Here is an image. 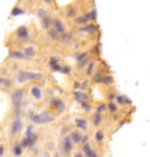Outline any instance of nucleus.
I'll return each instance as SVG.
<instances>
[{"label":"nucleus","instance_id":"obj_5","mask_svg":"<svg viewBox=\"0 0 150 157\" xmlns=\"http://www.w3.org/2000/svg\"><path fill=\"white\" fill-rule=\"evenodd\" d=\"M23 97H25V92L22 89H17L12 92L11 94V101L14 108H21L22 103H23Z\"/></svg>","mask_w":150,"mask_h":157},{"label":"nucleus","instance_id":"obj_21","mask_svg":"<svg viewBox=\"0 0 150 157\" xmlns=\"http://www.w3.org/2000/svg\"><path fill=\"white\" fill-rule=\"evenodd\" d=\"M47 35H48L49 40H51V41H54V42H58V41H59V36H61V34H59V33H57L54 28H50L49 30H47Z\"/></svg>","mask_w":150,"mask_h":157},{"label":"nucleus","instance_id":"obj_2","mask_svg":"<svg viewBox=\"0 0 150 157\" xmlns=\"http://www.w3.org/2000/svg\"><path fill=\"white\" fill-rule=\"evenodd\" d=\"M29 120L35 125H48L56 120V115L50 112H42L39 114H30Z\"/></svg>","mask_w":150,"mask_h":157},{"label":"nucleus","instance_id":"obj_12","mask_svg":"<svg viewBox=\"0 0 150 157\" xmlns=\"http://www.w3.org/2000/svg\"><path fill=\"white\" fill-rule=\"evenodd\" d=\"M83 132H81L79 129L74 128L71 130V133L69 134V137L71 140V142L73 143L74 147H79L81 145V142H82V138H83Z\"/></svg>","mask_w":150,"mask_h":157},{"label":"nucleus","instance_id":"obj_17","mask_svg":"<svg viewBox=\"0 0 150 157\" xmlns=\"http://www.w3.org/2000/svg\"><path fill=\"white\" fill-rule=\"evenodd\" d=\"M8 57L13 59H19V61H29V58L22 52V50H12L10 51Z\"/></svg>","mask_w":150,"mask_h":157},{"label":"nucleus","instance_id":"obj_27","mask_svg":"<svg viewBox=\"0 0 150 157\" xmlns=\"http://www.w3.org/2000/svg\"><path fill=\"white\" fill-rule=\"evenodd\" d=\"M23 13H25V11L21 10L20 7H14L13 11L11 12V15H12V17H18V15H21V14H23Z\"/></svg>","mask_w":150,"mask_h":157},{"label":"nucleus","instance_id":"obj_25","mask_svg":"<svg viewBox=\"0 0 150 157\" xmlns=\"http://www.w3.org/2000/svg\"><path fill=\"white\" fill-rule=\"evenodd\" d=\"M85 157H100V151L97 148H93L92 150H90L87 154L84 155Z\"/></svg>","mask_w":150,"mask_h":157},{"label":"nucleus","instance_id":"obj_16","mask_svg":"<svg viewBox=\"0 0 150 157\" xmlns=\"http://www.w3.org/2000/svg\"><path fill=\"white\" fill-rule=\"evenodd\" d=\"M72 97L74 99L76 103H82L84 100H91V97L89 94V92H85V91H81V90H74L72 92Z\"/></svg>","mask_w":150,"mask_h":157},{"label":"nucleus","instance_id":"obj_29","mask_svg":"<svg viewBox=\"0 0 150 157\" xmlns=\"http://www.w3.org/2000/svg\"><path fill=\"white\" fill-rule=\"evenodd\" d=\"M36 15H37V18H43V17H45V15H48L47 14V11L44 10V8H40L39 11H37V13H36Z\"/></svg>","mask_w":150,"mask_h":157},{"label":"nucleus","instance_id":"obj_6","mask_svg":"<svg viewBox=\"0 0 150 157\" xmlns=\"http://www.w3.org/2000/svg\"><path fill=\"white\" fill-rule=\"evenodd\" d=\"M37 137L39 136H37V134L35 132L29 134V135H26L25 137H22L20 140V145L22 147L23 150L25 149H32L35 145V143L37 142Z\"/></svg>","mask_w":150,"mask_h":157},{"label":"nucleus","instance_id":"obj_14","mask_svg":"<svg viewBox=\"0 0 150 157\" xmlns=\"http://www.w3.org/2000/svg\"><path fill=\"white\" fill-rule=\"evenodd\" d=\"M48 65H49V67H50L54 72H61V71H62V67H63V64L61 63V59H59L58 56H51V57L49 58Z\"/></svg>","mask_w":150,"mask_h":157},{"label":"nucleus","instance_id":"obj_10","mask_svg":"<svg viewBox=\"0 0 150 157\" xmlns=\"http://www.w3.org/2000/svg\"><path fill=\"white\" fill-rule=\"evenodd\" d=\"M15 37L19 42L21 43H26L30 40V34H29V30L26 26H20L17 32H15Z\"/></svg>","mask_w":150,"mask_h":157},{"label":"nucleus","instance_id":"obj_18","mask_svg":"<svg viewBox=\"0 0 150 157\" xmlns=\"http://www.w3.org/2000/svg\"><path fill=\"white\" fill-rule=\"evenodd\" d=\"M79 106L81 108L83 109L84 113H87V114H91L94 109V106L92 104V100H84L82 103H79Z\"/></svg>","mask_w":150,"mask_h":157},{"label":"nucleus","instance_id":"obj_31","mask_svg":"<svg viewBox=\"0 0 150 157\" xmlns=\"http://www.w3.org/2000/svg\"><path fill=\"white\" fill-rule=\"evenodd\" d=\"M32 133H34V126H33V125H29V126L27 127V129H26V135H29V134H32Z\"/></svg>","mask_w":150,"mask_h":157},{"label":"nucleus","instance_id":"obj_20","mask_svg":"<svg viewBox=\"0 0 150 157\" xmlns=\"http://www.w3.org/2000/svg\"><path fill=\"white\" fill-rule=\"evenodd\" d=\"M94 112H97V113H99V114H103V115H106V114H107V104L104 103V101L98 103V104L94 106Z\"/></svg>","mask_w":150,"mask_h":157},{"label":"nucleus","instance_id":"obj_4","mask_svg":"<svg viewBox=\"0 0 150 157\" xmlns=\"http://www.w3.org/2000/svg\"><path fill=\"white\" fill-rule=\"evenodd\" d=\"M93 141H94V144H96V147L99 151L105 147L106 141H107V133H106V129L104 127L96 129V132L93 134Z\"/></svg>","mask_w":150,"mask_h":157},{"label":"nucleus","instance_id":"obj_22","mask_svg":"<svg viewBox=\"0 0 150 157\" xmlns=\"http://www.w3.org/2000/svg\"><path fill=\"white\" fill-rule=\"evenodd\" d=\"M22 52H23L29 59H32L33 57L36 56V50H35L34 47H26V48L22 49Z\"/></svg>","mask_w":150,"mask_h":157},{"label":"nucleus","instance_id":"obj_33","mask_svg":"<svg viewBox=\"0 0 150 157\" xmlns=\"http://www.w3.org/2000/svg\"><path fill=\"white\" fill-rule=\"evenodd\" d=\"M62 155H61V152H58V151H55L54 152V157H61Z\"/></svg>","mask_w":150,"mask_h":157},{"label":"nucleus","instance_id":"obj_8","mask_svg":"<svg viewBox=\"0 0 150 157\" xmlns=\"http://www.w3.org/2000/svg\"><path fill=\"white\" fill-rule=\"evenodd\" d=\"M87 120H89V122H90V125H91L92 127H94V128H100V127H103V125H104L105 115L99 114V113H97V112H92V113L90 114V116H89Z\"/></svg>","mask_w":150,"mask_h":157},{"label":"nucleus","instance_id":"obj_15","mask_svg":"<svg viewBox=\"0 0 150 157\" xmlns=\"http://www.w3.org/2000/svg\"><path fill=\"white\" fill-rule=\"evenodd\" d=\"M52 28L59 34H63L67 30L64 20L61 18H52Z\"/></svg>","mask_w":150,"mask_h":157},{"label":"nucleus","instance_id":"obj_7","mask_svg":"<svg viewBox=\"0 0 150 157\" xmlns=\"http://www.w3.org/2000/svg\"><path fill=\"white\" fill-rule=\"evenodd\" d=\"M51 107H52V109H54V112H55L56 115H62L66 111L65 103L61 98H58V97L52 98V100H51Z\"/></svg>","mask_w":150,"mask_h":157},{"label":"nucleus","instance_id":"obj_1","mask_svg":"<svg viewBox=\"0 0 150 157\" xmlns=\"http://www.w3.org/2000/svg\"><path fill=\"white\" fill-rule=\"evenodd\" d=\"M17 82L19 84H25L27 82H43V76L34 71L19 70L17 73Z\"/></svg>","mask_w":150,"mask_h":157},{"label":"nucleus","instance_id":"obj_26","mask_svg":"<svg viewBox=\"0 0 150 157\" xmlns=\"http://www.w3.org/2000/svg\"><path fill=\"white\" fill-rule=\"evenodd\" d=\"M73 128H71V126L70 125H65L62 129H61V136L63 137V136H65V135H69L70 133H71V130H72Z\"/></svg>","mask_w":150,"mask_h":157},{"label":"nucleus","instance_id":"obj_32","mask_svg":"<svg viewBox=\"0 0 150 157\" xmlns=\"http://www.w3.org/2000/svg\"><path fill=\"white\" fill-rule=\"evenodd\" d=\"M5 151H6V147L4 144H0V157H4Z\"/></svg>","mask_w":150,"mask_h":157},{"label":"nucleus","instance_id":"obj_13","mask_svg":"<svg viewBox=\"0 0 150 157\" xmlns=\"http://www.w3.org/2000/svg\"><path fill=\"white\" fill-rule=\"evenodd\" d=\"M114 101L118 104V106H119L120 108H129V107L131 106V100H130L127 96H125V94L118 93V96L115 97Z\"/></svg>","mask_w":150,"mask_h":157},{"label":"nucleus","instance_id":"obj_11","mask_svg":"<svg viewBox=\"0 0 150 157\" xmlns=\"http://www.w3.org/2000/svg\"><path fill=\"white\" fill-rule=\"evenodd\" d=\"M74 127L83 133H87L90 129V122L85 118H74Z\"/></svg>","mask_w":150,"mask_h":157},{"label":"nucleus","instance_id":"obj_24","mask_svg":"<svg viewBox=\"0 0 150 157\" xmlns=\"http://www.w3.org/2000/svg\"><path fill=\"white\" fill-rule=\"evenodd\" d=\"M30 93H32L33 98L36 99V100H40V99L42 98V91H41V89H40L39 86H33Z\"/></svg>","mask_w":150,"mask_h":157},{"label":"nucleus","instance_id":"obj_3","mask_svg":"<svg viewBox=\"0 0 150 157\" xmlns=\"http://www.w3.org/2000/svg\"><path fill=\"white\" fill-rule=\"evenodd\" d=\"M74 149H76V147L71 142L69 135L63 136L61 140V143H59V151H61L62 157H71Z\"/></svg>","mask_w":150,"mask_h":157},{"label":"nucleus","instance_id":"obj_9","mask_svg":"<svg viewBox=\"0 0 150 157\" xmlns=\"http://www.w3.org/2000/svg\"><path fill=\"white\" fill-rule=\"evenodd\" d=\"M22 126H23L22 119L20 116H15L14 120H13V122H12V125H11V127H10V130H8L10 136H17V135H19L21 133V130H22Z\"/></svg>","mask_w":150,"mask_h":157},{"label":"nucleus","instance_id":"obj_23","mask_svg":"<svg viewBox=\"0 0 150 157\" xmlns=\"http://www.w3.org/2000/svg\"><path fill=\"white\" fill-rule=\"evenodd\" d=\"M22 152H23V149L22 147L20 145V143H15L12 148V155L14 157H21L22 156Z\"/></svg>","mask_w":150,"mask_h":157},{"label":"nucleus","instance_id":"obj_34","mask_svg":"<svg viewBox=\"0 0 150 157\" xmlns=\"http://www.w3.org/2000/svg\"><path fill=\"white\" fill-rule=\"evenodd\" d=\"M0 142H1V140H0Z\"/></svg>","mask_w":150,"mask_h":157},{"label":"nucleus","instance_id":"obj_28","mask_svg":"<svg viewBox=\"0 0 150 157\" xmlns=\"http://www.w3.org/2000/svg\"><path fill=\"white\" fill-rule=\"evenodd\" d=\"M91 141V135H90V133L87 132V133H84L83 134V138H82V142H81V145H83V144H85V143H87V142H90Z\"/></svg>","mask_w":150,"mask_h":157},{"label":"nucleus","instance_id":"obj_19","mask_svg":"<svg viewBox=\"0 0 150 157\" xmlns=\"http://www.w3.org/2000/svg\"><path fill=\"white\" fill-rule=\"evenodd\" d=\"M40 22H41L42 28L45 29V30H49L50 28H52V18L49 17V15H45V17L41 18Z\"/></svg>","mask_w":150,"mask_h":157},{"label":"nucleus","instance_id":"obj_30","mask_svg":"<svg viewBox=\"0 0 150 157\" xmlns=\"http://www.w3.org/2000/svg\"><path fill=\"white\" fill-rule=\"evenodd\" d=\"M72 157H85V156L83 155V152L79 149H77V150H74V152L72 154Z\"/></svg>","mask_w":150,"mask_h":157}]
</instances>
